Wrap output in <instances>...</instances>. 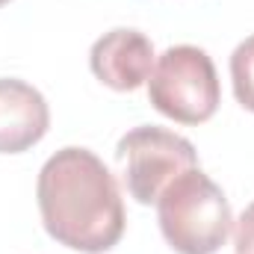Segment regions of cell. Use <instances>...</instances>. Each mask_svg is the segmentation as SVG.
I'll return each instance as SVG.
<instances>
[{
  "mask_svg": "<svg viewBox=\"0 0 254 254\" xmlns=\"http://www.w3.org/2000/svg\"><path fill=\"white\" fill-rule=\"evenodd\" d=\"M92 74L116 89V92H133L142 83L151 80L154 71V45L145 33L139 30H110L104 33L89 54Z\"/></svg>",
  "mask_w": 254,
  "mask_h": 254,
  "instance_id": "cell-5",
  "label": "cell"
},
{
  "mask_svg": "<svg viewBox=\"0 0 254 254\" xmlns=\"http://www.w3.org/2000/svg\"><path fill=\"white\" fill-rule=\"evenodd\" d=\"M45 231L65 249L104 254L125 234V201L113 172L86 148L57 151L36 184Z\"/></svg>",
  "mask_w": 254,
  "mask_h": 254,
  "instance_id": "cell-1",
  "label": "cell"
},
{
  "mask_svg": "<svg viewBox=\"0 0 254 254\" xmlns=\"http://www.w3.org/2000/svg\"><path fill=\"white\" fill-rule=\"evenodd\" d=\"M231 80H234V95L237 101L254 113V36L237 45L231 54Z\"/></svg>",
  "mask_w": 254,
  "mask_h": 254,
  "instance_id": "cell-7",
  "label": "cell"
},
{
  "mask_svg": "<svg viewBox=\"0 0 254 254\" xmlns=\"http://www.w3.org/2000/svg\"><path fill=\"white\" fill-rule=\"evenodd\" d=\"M3 3H9V0H0V6H3Z\"/></svg>",
  "mask_w": 254,
  "mask_h": 254,
  "instance_id": "cell-9",
  "label": "cell"
},
{
  "mask_svg": "<svg viewBox=\"0 0 254 254\" xmlns=\"http://www.w3.org/2000/svg\"><path fill=\"white\" fill-rule=\"evenodd\" d=\"M116 157L125 166L127 192L139 204H154L175 178L198 166L190 139L154 125L133 127L125 133L119 139Z\"/></svg>",
  "mask_w": 254,
  "mask_h": 254,
  "instance_id": "cell-4",
  "label": "cell"
},
{
  "mask_svg": "<svg viewBox=\"0 0 254 254\" xmlns=\"http://www.w3.org/2000/svg\"><path fill=\"white\" fill-rule=\"evenodd\" d=\"M148 98L157 113L178 125H204L222 101L216 65L195 45H175L154 65Z\"/></svg>",
  "mask_w": 254,
  "mask_h": 254,
  "instance_id": "cell-3",
  "label": "cell"
},
{
  "mask_svg": "<svg viewBox=\"0 0 254 254\" xmlns=\"http://www.w3.org/2000/svg\"><path fill=\"white\" fill-rule=\"evenodd\" d=\"M51 110L39 89L24 80H0V154H21L45 139Z\"/></svg>",
  "mask_w": 254,
  "mask_h": 254,
  "instance_id": "cell-6",
  "label": "cell"
},
{
  "mask_svg": "<svg viewBox=\"0 0 254 254\" xmlns=\"http://www.w3.org/2000/svg\"><path fill=\"white\" fill-rule=\"evenodd\" d=\"M234 249L237 254H254V201L243 210L234 228Z\"/></svg>",
  "mask_w": 254,
  "mask_h": 254,
  "instance_id": "cell-8",
  "label": "cell"
},
{
  "mask_svg": "<svg viewBox=\"0 0 254 254\" xmlns=\"http://www.w3.org/2000/svg\"><path fill=\"white\" fill-rule=\"evenodd\" d=\"M157 216L166 243L178 254H216L234 228L225 192L198 166L166 187L157 198Z\"/></svg>",
  "mask_w": 254,
  "mask_h": 254,
  "instance_id": "cell-2",
  "label": "cell"
}]
</instances>
